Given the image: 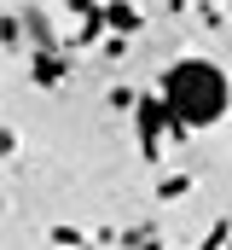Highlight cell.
Segmentation results:
<instances>
[{
	"label": "cell",
	"instance_id": "5",
	"mask_svg": "<svg viewBox=\"0 0 232 250\" xmlns=\"http://www.w3.org/2000/svg\"><path fill=\"white\" fill-rule=\"evenodd\" d=\"M105 29H111V18H105V6H99V12H87V18H81V29H76V35H64V41H70V47H93Z\"/></svg>",
	"mask_w": 232,
	"mask_h": 250
},
{
	"label": "cell",
	"instance_id": "1",
	"mask_svg": "<svg viewBox=\"0 0 232 250\" xmlns=\"http://www.w3.org/2000/svg\"><path fill=\"white\" fill-rule=\"evenodd\" d=\"M157 93L169 105V140H186L197 128H215L232 111V82L215 59H174L157 76Z\"/></svg>",
	"mask_w": 232,
	"mask_h": 250
},
{
	"label": "cell",
	"instance_id": "10",
	"mask_svg": "<svg viewBox=\"0 0 232 250\" xmlns=\"http://www.w3.org/2000/svg\"><path fill=\"white\" fill-rule=\"evenodd\" d=\"M105 0H64V12H76V18H87V12H99Z\"/></svg>",
	"mask_w": 232,
	"mask_h": 250
},
{
	"label": "cell",
	"instance_id": "7",
	"mask_svg": "<svg viewBox=\"0 0 232 250\" xmlns=\"http://www.w3.org/2000/svg\"><path fill=\"white\" fill-rule=\"evenodd\" d=\"M47 239H53L58 250H76V245H87V233H76V227H53Z\"/></svg>",
	"mask_w": 232,
	"mask_h": 250
},
{
	"label": "cell",
	"instance_id": "6",
	"mask_svg": "<svg viewBox=\"0 0 232 250\" xmlns=\"http://www.w3.org/2000/svg\"><path fill=\"white\" fill-rule=\"evenodd\" d=\"M186 192H192V175H180V169L157 181V198H163V204H174V198H186Z\"/></svg>",
	"mask_w": 232,
	"mask_h": 250
},
{
	"label": "cell",
	"instance_id": "3",
	"mask_svg": "<svg viewBox=\"0 0 232 250\" xmlns=\"http://www.w3.org/2000/svg\"><path fill=\"white\" fill-rule=\"evenodd\" d=\"M29 82H35V87L70 82V59H64V53H35V59H29Z\"/></svg>",
	"mask_w": 232,
	"mask_h": 250
},
{
	"label": "cell",
	"instance_id": "11",
	"mask_svg": "<svg viewBox=\"0 0 232 250\" xmlns=\"http://www.w3.org/2000/svg\"><path fill=\"white\" fill-rule=\"evenodd\" d=\"M227 12H232V0H227Z\"/></svg>",
	"mask_w": 232,
	"mask_h": 250
},
{
	"label": "cell",
	"instance_id": "4",
	"mask_svg": "<svg viewBox=\"0 0 232 250\" xmlns=\"http://www.w3.org/2000/svg\"><path fill=\"white\" fill-rule=\"evenodd\" d=\"M105 18H111V29H122V35H139V6L134 0H105Z\"/></svg>",
	"mask_w": 232,
	"mask_h": 250
},
{
	"label": "cell",
	"instance_id": "8",
	"mask_svg": "<svg viewBox=\"0 0 232 250\" xmlns=\"http://www.w3.org/2000/svg\"><path fill=\"white\" fill-rule=\"evenodd\" d=\"M221 245H232V221H215V227L203 233V250H221Z\"/></svg>",
	"mask_w": 232,
	"mask_h": 250
},
{
	"label": "cell",
	"instance_id": "9",
	"mask_svg": "<svg viewBox=\"0 0 232 250\" xmlns=\"http://www.w3.org/2000/svg\"><path fill=\"white\" fill-rule=\"evenodd\" d=\"M111 105H116V111H134V105H139V93H134V87H111Z\"/></svg>",
	"mask_w": 232,
	"mask_h": 250
},
{
	"label": "cell",
	"instance_id": "2",
	"mask_svg": "<svg viewBox=\"0 0 232 250\" xmlns=\"http://www.w3.org/2000/svg\"><path fill=\"white\" fill-rule=\"evenodd\" d=\"M163 128H169V105H163V93H139V105H134V134H139L145 163L163 157Z\"/></svg>",
	"mask_w": 232,
	"mask_h": 250
}]
</instances>
